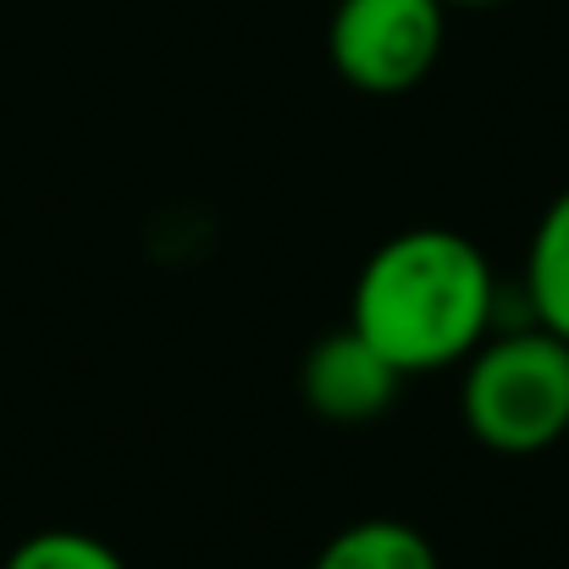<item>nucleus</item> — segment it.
<instances>
[{
    "instance_id": "f257e3e1",
    "label": "nucleus",
    "mask_w": 569,
    "mask_h": 569,
    "mask_svg": "<svg viewBox=\"0 0 569 569\" xmlns=\"http://www.w3.org/2000/svg\"><path fill=\"white\" fill-rule=\"evenodd\" d=\"M498 271L453 227H409L377 243L355 277L349 327L398 377L465 366L498 327Z\"/></svg>"
},
{
    "instance_id": "39448f33",
    "label": "nucleus",
    "mask_w": 569,
    "mask_h": 569,
    "mask_svg": "<svg viewBox=\"0 0 569 569\" xmlns=\"http://www.w3.org/2000/svg\"><path fill=\"white\" fill-rule=\"evenodd\" d=\"M526 316L569 343V189L537 216L531 249H526V282H520Z\"/></svg>"
},
{
    "instance_id": "0eeeda50",
    "label": "nucleus",
    "mask_w": 569,
    "mask_h": 569,
    "mask_svg": "<svg viewBox=\"0 0 569 569\" xmlns=\"http://www.w3.org/2000/svg\"><path fill=\"white\" fill-rule=\"evenodd\" d=\"M6 569H128L122 553L89 531H39L11 548Z\"/></svg>"
},
{
    "instance_id": "20e7f679",
    "label": "nucleus",
    "mask_w": 569,
    "mask_h": 569,
    "mask_svg": "<svg viewBox=\"0 0 569 569\" xmlns=\"http://www.w3.org/2000/svg\"><path fill=\"white\" fill-rule=\"evenodd\" d=\"M398 381L403 377L381 360L355 327L327 332V338L305 355V366H299V392H305V403H310L321 420H332V426L377 420L381 409L398 398Z\"/></svg>"
},
{
    "instance_id": "7ed1b4c3",
    "label": "nucleus",
    "mask_w": 569,
    "mask_h": 569,
    "mask_svg": "<svg viewBox=\"0 0 569 569\" xmlns=\"http://www.w3.org/2000/svg\"><path fill=\"white\" fill-rule=\"evenodd\" d=\"M448 39L442 0H338L327 22L332 72L360 94H409L431 78Z\"/></svg>"
},
{
    "instance_id": "423d86ee",
    "label": "nucleus",
    "mask_w": 569,
    "mask_h": 569,
    "mask_svg": "<svg viewBox=\"0 0 569 569\" xmlns=\"http://www.w3.org/2000/svg\"><path fill=\"white\" fill-rule=\"evenodd\" d=\"M310 569H442L437 548L409 520H355L343 526Z\"/></svg>"
},
{
    "instance_id": "f03ea898",
    "label": "nucleus",
    "mask_w": 569,
    "mask_h": 569,
    "mask_svg": "<svg viewBox=\"0 0 569 569\" xmlns=\"http://www.w3.org/2000/svg\"><path fill=\"white\" fill-rule=\"evenodd\" d=\"M459 415L492 453H548L569 437V343L537 321L487 332V343L465 360Z\"/></svg>"
},
{
    "instance_id": "6e6552de",
    "label": "nucleus",
    "mask_w": 569,
    "mask_h": 569,
    "mask_svg": "<svg viewBox=\"0 0 569 569\" xmlns=\"http://www.w3.org/2000/svg\"><path fill=\"white\" fill-rule=\"evenodd\" d=\"M442 6H465V11H487V6H503V0H442Z\"/></svg>"
}]
</instances>
